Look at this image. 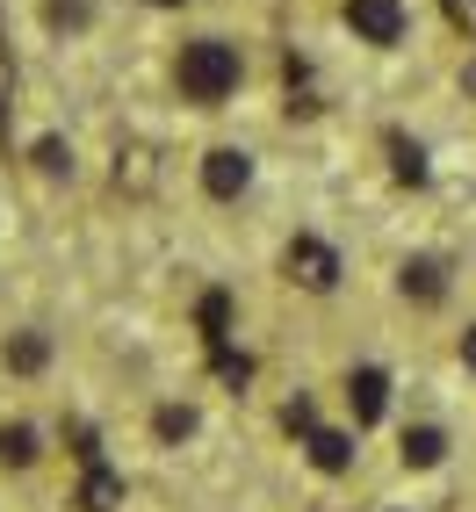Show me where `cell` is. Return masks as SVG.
<instances>
[{
    "instance_id": "obj_1",
    "label": "cell",
    "mask_w": 476,
    "mask_h": 512,
    "mask_svg": "<svg viewBox=\"0 0 476 512\" xmlns=\"http://www.w3.org/2000/svg\"><path fill=\"white\" fill-rule=\"evenodd\" d=\"M238 44H224V37H195V44H181V94L188 101H202V109H217L224 94H238Z\"/></svg>"
},
{
    "instance_id": "obj_2",
    "label": "cell",
    "mask_w": 476,
    "mask_h": 512,
    "mask_svg": "<svg viewBox=\"0 0 476 512\" xmlns=\"http://www.w3.org/2000/svg\"><path fill=\"white\" fill-rule=\"evenodd\" d=\"M289 282L311 289V296H325L339 282V253L325 246V238H289Z\"/></svg>"
},
{
    "instance_id": "obj_3",
    "label": "cell",
    "mask_w": 476,
    "mask_h": 512,
    "mask_svg": "<svg viewBox=\"0 0 476 512\" xmlns=\"http://www.w3.org/2000/svg\"><path fill=\"white\" fill-rule=\"evenodd\" d=\"M347 29L361 44H397L404 37V0H347Z\"/></svg>"
},
{
    "instance_id": "obj_4",
    "label": "cell",
    "mask_w": 476,
    "mask_h": 512,
    "mask_svg": "<svg viewBox=\"0 0 476 512\" xmlns=\"http://www.w3.org/2000/svg\"><path fill=\"white\" fill-rule=\"evenodd\" d=\"M246 181H253V159L238 152V145H217L210 159H202V188H210L217 202H231V195H246Z\"/></svg>"
},
{
    "instance_id": "obj_5",
    "label": "cell",
    "mask_w": 476,
    "mask_h": 512,
    "mask_svg": "<svg viewBox=\"0 0 476 512\" xmlns=\"http://www.w3.org/2000/svg\"><path fill=\"white\" fill-rule=\"evenodd\" d=\"M347 404H354V426H376V419H383V404H390V375H383V368H354Z\"/></svg>"
},
{
    "instance_id": "obj_6",
    "label": "cell",
    "mask_w": 476,
    "mask_h": 512,
    "mask_svg": "<svg viewBox=\"0 0 476 512\" xmlns=\"http://www.w3.org/2000/svg\"><path fill=\"white\" fill-rule=\"evenodd\" d=\"M433 462H448V433H440V426H412V433H404V469H433Z\"/></svg>"
},
{
    "instance_id": "obj_7",
    "label": "cell",
    "mask_w": 476,
    "mask_h": 512,
    "mask_svg": "<svg viewBox=\"0 0 476 512\" xmlns=\"http://www.w3.org/2000/svg\"><path fill=\"white\" fill-rule=\"evenodd\" d=\"M397 282H404V296H419V303H440V289H448L440 260H404V267H397Z\"/></svg>"
},
{
    "instance_id": "obj_8",
    "label": "cell",
    "mask_w": 476,
    "mask_h": 512,
    "mask_svg": "<svg viewBox=\"0 0 476 512\" xmlns=\"http://www.w3.org/2000/svg\"><path fill=\"white\" fill-rule=\"evenodd\" d=\"M44 361H51V339H44V332H15V339H8V368H15V375H37Z\"/></svg>"
},
{
    "instance_id": "obj_9",
    "label": "cell",
    "mask_w": 476,
    "mask_h": 512,
    "mask_svg": "<svg viewBox=\"0 0 476 512\" xmlns=\"http://www.w3.org/2000/svg\"><path fill=\"white\" fill-rule=\"evenodd\" d=\"M87 512H116L123 505V476H109V469H101V462H87Z\"/></svg>"
},
{
    "instance_id": "obj_10",
    "label": "cell",
    "mask_w": 476,
    "mask_h": 512,
    "mask_svg": "<svg viewBox=\"0 0 476 512\" xmlns=\"http://www.w3.org/2000/svg\"><path fill=\"white\" fill-rule=\"evenodd\" d=\"M311 462H318L325 476H339V469L354 462V440H347V433H311Z\"/></svg>"
},
{
    "instance_id": "obj_11",
    "label": "cell",
    "mask_w": 476,
    "mask_h": 512,
    "mask_svg": "<svg viewBox=\"0 0 476 512\" xmlns=\"http://www.w3.org/2000/svg\"><path fill=\"white\" fill-rule=\"evenodd\" d=\"M390 166H397V181H426V152L412 145V138H404V130H390Z\"/></svg>"
},
{
    "instance_id": "obj_12",
    "label": "cell",
    "mask_w": 476,
    "mask_h": 512,
    "mask_svg": "<svg viewBox=\"0 0 476 512\" xmlns=\"http://www.w3.org/2000/svg\"><path fill=\"white\" fill-rule=\"evenodd\" d=\"M0 462L29 469V462H37V433H29V426H0Z\"/></svg>"
},
{
    "instance_id": "obj_13",
    "label": "cell",
    "mask_w": 476,
    "mask_h": 512,
    "mask_svg": "<svg viewBox=\"0 0 476 512\" xmlns=\"http://www.w3.org/2000/svg\"><path fill=\"white\" fill-rule=\"evenodd\" d=\"M44 22L51 29H87L94 22V0H44Z\"/></svg>"
},
{
    "instance_id": "obj_14",
    "label": "cell",
    "mask_w": 476,
    "mask_h": 512,
    "mask_svg": "<svg viewBox=\"0 0 476 512\" xmlns=\"http://www.w3.org/2000/svg\"><path fill=\"white\" fill-rule=\"evenodd\" d=\"M224 325H231V296H224V289H210V296H202V332L217 339V354H224Z\"/></svg>"
},
{
    "instance_id": "obj_15",
    "label": "cell",
    "mask_w": 476,
    "mask_h": 512,
    "mask_svg": "<svg viewBox=\"0 0 476 512\" xmlns=\"http://www.w3.org/2000/svg\"><path fill=\"white\" fill-rule=\"evenodd\" d=\"M29 159H37L44 174H73V145H65V138H37V152H29Z\"/></svg>"
},
{
    "instance_id": "obj_16",
    "label": "cell",
    "mask_w": 476,
    "mask_h": 512,
    "mask_svg": "<svg viewBox=\"0 0 476 512\" xmlns=\"http://www.w3.org/2000/svg\"><path fill=\"white\" fill-rule=\"evenodd\" d=\"M152 433H159V440H188V433H195V412H188V404H166V412L152 419Z\"/></svg>"
},
{
    "instance_id": "obj_17",
    "label": "cell",
    "mask_w": 476,
    "mask_h": 512,
    "mask_svg": "<svg viewBox=\"0 0 476 512\" xmlns=\"http://www.w3.org/2000/svg\"><path fill=\"white\" fill-rule=\"evenodd\" d=\"M116 181H130V188H145V181H152V152H145V145H130V152L116 159Z\"/></svg>"
},
{
    "instance_id": "obj_18",
    "label": "cell",
    "mask_w": 476,
    "mask_h": 512,
    "mask_svg": "<svg viewBox=\"0 0 476 512\" xmlns=\"http://www.w3.org/2000/svg\"><path fill=\"white\" fill-rule=\"evenodd\" d=\"M246 375H253V361H246V354H217V383H231V390H238Z\"/></svg>"
},
{
    "instance_id": "obj_19",
    "label": "cell",
    "mask_w": 476,
    "mask_h": 512,
    "mask_svg": "<svg viewBox=\"0 0 476 512\" xmlns=\"http://www.w3.org/2000/svg\"><path fill=\"white\" fill-rule=\"evenodd\" d=\"M440 8L455 15V29H469V37H476V0H440Z\"/></svg>"
},
{
    "instance_id": "obj_20",
    "label": "cell",
    "mask_w": 476,
    "mask_h": 512,
    "mask_svg": "<svg viewBox=\"0 0 476 512\" xmlns=\"http://www.w3.org/2000/svg\"><path fill=\"white\" fill-rule=\"evenodd\" d=\"M462 361H469V368H476V332H469V339H462Z\"/></svg>"
},
{
    "instance_id": "obj_21",
    "label": "cell",
    "mask_w": 476,
    "mask_h": 512,
    "mask_svg": "<svg viewBox=\"0 0 476 512\" xmlns=\"http://www.w3.org/2000/svg\"><path fill=\"white\" fill-rule=\"evenodd\" d=\"M0 109H8V73H0Z\"/></svg>"
},
{
    "instance_id": "obj_22",
    "label": "cell",
    "mask_w": 476,
    "mask_h": 512,
    "mask_svg": "<svg viewBox=\"0 0 476 512\" xmlns=\"http://www.w3.org/2000/svg\"><path fill=\"white\" fill-rule=\"evenodd\" d=\"M159 8H181V0H159Z\"/></svg>"
}]
</instances>
